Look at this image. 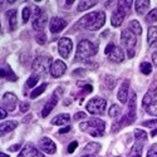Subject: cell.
I'll return each mask as SVG.
<instances>
[{
    "instance_id": "6da1fadb",
    "label": "cell",
    "mask_w": 157,
    "mask_h": 157,
    "mask_svg": "<svg viewBox=\"0 0 157 157\" xmlns=\"http://www.w3.org/2000/svg\"><path fill=\"white\" fill-rule=\"evenodd\" d=\"M136 101H137V96L135 92H131L129 93V99H128V108L127 112L124 113V116L120 121H117L116 123L112 124V132L116 133L126 126L132 124L136 121Z\"/></svg>"
},
{
    "instance_id": "7a4b0ae2",
    "label": "cell",
    "mask_w": 157,
    "mask_h": 157,
    "mask_svg": "<svg viewBox=\"0 0 157 157\" xmlns=\"http://www.w3.org/2000/svg\"><path fill=\"white\" fill-rule=\"evenodd\" d=\"M78 23H79L82 28H86L90 32H96L99 30L106 23V14L103 11L89 13V14L84 15Z\"/></svg>"
},
{
    "instance_id": "3957f363",
    "label": "cell",
    "mask_w": 157,
    "mask_h": 157,
    "mask_svg": "<svg viewBox=\"0 0 157 157\" xmlns=\"http://www.w3.org/2000/svg\"><path fill=\"white\" fill-rule=\"evenodd\" d=\"M98 52V45L90 40H81L78 43V47H77V53H75V57H74V62H79V60H86L88 59L89 57H93L97 54Z\"/></svg>"
},
{
    "instance_id": "277c9868",
    "label": "cell",
    "mask_w": 157,
    "mask_h": 157,
    "mask_svg": "<svg viewBox=\"0 0 157 157\" xmlns=\"http://www.w3.org/2000/svg\"><path fill=\"white\" fill-rule=\"evenodd\" d=\"M79 128L83 131V132H87L93 137H102L104 135L106 123L99 118H90L86 122H82L79 124Z\"/></svg>"
},
{
    "instance_id": "5b68a950",
    "label": "cell",
    "mask_w": 157,
    "mask_h": 157,
    "mask_svg": "<svg viewBox=\"0 0 157 157\" xmlns=\"http://www.w3.org/2000/svg\"><path fill=\"white\" fill-rule=\"evenodd\" d=\"M121 42L126 49L127 57L132 59L136 54V45H137V36L135 33H132L129 29H126L121 34Z\"/></svg>"
},
{
    "instance_id": "8992f818",
    "label": "cell",
    "mask_w": 157,
    "mask_h": 157,
    "mask_svg": "<svg viewBox=\"0 0 157 157\" xmlns=\"http://www.w3.org/2000/svg\"><path fill=\"white\" fill-rule=\"evenodd\" d=\"M53 62V59H52L50 57H45V56H39L36 57L34 60H33V64H32V68L33 71L39 74V75H44L47 74L48 69L52 67V63Z\"/></svg>"
},
{
    "instance_id": "52a82bcc",
    "label": "cell",
    "mask_w": 157,
    "mask_h": 157,
    "mask_svg": "<svg viewBox=\"0 0 157 157\" xmlns=\"http://www.w3.org/2000/svg\"><path fill=\"white\" fill-rule=\"evenodd\" d=\"M107 107V101L101 97H94L87 103V111L92 114H103Z\"/></svg>"
},
{
    "instance_id": "ba28073f",
    "label": "cell",
    "mask_w": 157,
    "mask_h": 157,
    "mask_svg": "<svg viewBox=\"0 0 157 157\" xmlns=\"http://www.w3.org/2000/svg\"><path fill=\"white\" fill-rule=\"evenodd\" d=\"M72 49H73V42L69 38L64 36V38L59 39V42H58V52H59V54H60L62 58H64V59L69 58V54H71Z\"/></svg>"
},
{
    "instance_id": "9c48e42d",
    "label": "cell",
    "mask_w": 157,
    "mask_h": 157,
    "mask_svg": "<svg viewBox=\"0 0 157 157\" xmlns=\"http://www.w3.org/2000/svg\"><path fill=\"white\" fill-rule=\"evenodd\" d=\"M156 97H157V79L153 81V82L150 84L146 94L143 96V99H142V108H147L151 103L155 102L153 99H155Z\"/></svg>"
},
{
    "instance_id": "30bf717a",
    "label": "cell",
    "mask_w": 157,
    "mask_h": 157,
    "mask_svg": "<svg viewBox=\"0 0 157 157\" xmlns=\"http://www.w3.org/2000/svg\"><path fill=\"white\" fill-rule=\"evenodd\" d=\"M65 71H67V64H65L63 60L58 59V60H56L53 64H52L50 75L53 78H60L65 73Z\"/></svg>"
},
{
    "instance_id": "8fae6325",
    "label": "cell",
    "mask_w": 157,
    "mask_h": 157,
    "mask_svg": "<svg viewBox=\"0 0 157 157\" xmlns=\"http://www.w3.org/2000/svg\"><path fill=\"white\" fill-rule=\"evenodd\" d=\"M18 157H44V155L40 153V151H39L34 145L27 143V145L23 147V150L20 151Z\"/></svg>"
},
{
    "instance_id": "7c38bea8",
    "label": "cell",
    "mask_w": 157,
    "mask_h": 157,
    "mask_svg": "<svg viewBox=\"0 0 157 157\" xmlns=\"http://www.w3.org/2000/svg\"><path fill=\"white\" fill-rule=\"evenodd\" d=\"M65 27H67V21L62 18H58V17H54L52 18L50 23H49V29H50V33L53 34H58L59 32H62Z\"/></svg>"
},
{
    "instance_id": "4fadbf2b",
    "label": "cell",
    "mask_w": 157,
    "mask_h": 157,
    "mask_svg": "<svg viewBox=\"0 0 157 157\" xmlns=\"http://www.w3.org/2000/svg\"><path fill=\"white\" fill-rule=\"evenodd\" d=\"M17 102H18V98L14 93H10V92H6L4 96H3V106L5 107L6 111H14L15 107H17Z\"/></svg>"
},
{
    "instance_id": "5bb4252c",
    "label": "cell",
    "mask_w": 157,
    "mask_h": 157,
    "mask_svg": "<svg viewBox=\"0 0 157 157\" xmlns=\"http://www.w3.org/2000/svg\"><path fill=\"white\" fill-rule=\"evenodd\" d=\"M146 142H147L146 140H135L133 147L131 148L128 157H142V150Z\"/></svg>"
},
{
    "instance_id": "9a60e30c",
    "label": "cell",
    "mask_w": 157,
    "mask_h": 157,
    "mask_svg": "<svg viewBox=\"0 0 157 157\" xmlns=\"http://www.w3.org/2000/svg\"><path fill=\"white\" fill-rule=\"evenodd\" d=\"M40 146H42V150L45 152V153H49V155H53L57 152V146L56 143L52 141L49 137H43L42 141H40Z\"/></svg>"
},
{
    "instance_id": "2e32d148",
    "label": "cell",
    "mask_w": 157,
    "mask_h": 157,
    "mask_svg": "<svg viewBox=\"0 0 157 157\" xmlns=\"http://www.w3.org/2000/svg\"><path fill=\"white\" fill-rule=\"evenodd\" d=\"M129 81H124L118 90V93H117V98H118V101L121 103H127L128 101V94H129Z\"/></svg>"
},
{
    "instance_id": "e0dca14e",
    "label": "cell",
    "mask_w": 157,
    "mask_h": 157,
    "mask_svg": "<svg viewBox=\"0 0 157 157\" xmlns=\"http://www.w3.org/2000/svg\"><path fill=\"white\" fill-rule=\"evenodd\" d=\"M47 23H48V15H47V13L43 11V14L40 17L34 19V21H33V29L36 30L38 33L44 32V28H45Z\"/></svg>"
},
{
    "instance_id": "ac0fdd59",
    "label": "cell",
    "mask_w": 157,
    "mask_h": 157,
    "mask_svg": "<svg viewBox=\"0 0 157 157\" xmlns=\"http://www.w3.org/2000/svg\"><path fill=\"white\" fill-rule=\"evenodd\" d=\"M108 59H109V62H113V63H122L124 60V53H123L122 48L116 45L113 48V50L109 53Z\"/></svg>"
},
{
    "instance_id": "d6986e66",
    "label": "cell",
    "mask_w": 157,
    "mask_h": 157,
    "mask_svg": "<svg viewBox=\"0 0 157 157\" xmlns=\"http://www.w3.org/2000/svg\"><path fill=\"white\" fill-rule=\"evenodd\" d=\"M58 103V96L57 94H53L49 99L48 102L45 103V106L43 107V111H42V117H47L52 111H53V108L57 106Z\"/></svg>"
},
{
    "instance_id": "ffe728a7",
    "label": "cell",
    "mask_w": 157,
    "mask_h": 157,
    "mask_svg": "<svg viewBox=\"0 0 157 157\" xmlns=\"http://www.w3.org/2000/svg\"><path fill=\"white\" fill-rule=\"evenodd\" d=\"M148 8H150V2L148 0H137V2H135V10L140 15L146 14V11L148 10Z\"/></svg>"
},
{
    "instance_id": "44dd1931",
    "label": "cell",
    "mask_w": 157,
    "mask_h": 157,
    "mask_svg": "<svg viewBox=\"0 0 157 157\" xmlns=\"http://www.w3.org/2000/svg\"><path fill=\"white\" fill-rule=\"evenodd\" d=\"M132 3L133 2H129V0H126V2H118L117 3V10L120 13H122L123 15H128L131 14V9H132Z\"/></svg>"
},
{
    "instance_id": "7402d4cb",
    "label": "cell",
    "mask_w": 157,
    "mask_h": 157,
    "mask_svg": "<svg viewBox=\"0 0 157 157\" xmlns=\"http://www.w3.org/2000/svg\"><path fill=\"white\" fill-rule=\"evenodd\" d=\"M124 18H126V15H123L122 13H120L118 10L116 9V11L112 14V18H111V24H112V27H114V28L121 27L122 23H123V20H124Z\"/></svg>"
},
{
    "instance_id": "603a6c76",
    "label": "cell",
    "mask_w": 157,
    "mask_h": 157,
    "mask_svg": "<svg viewBox=\"0 0 157 157\" xmlns=\"http://www.w3.org/2000/svg\"><path fill=\"white\" fill-rule=\"evenodd\" d=\"M147 43L150 47H157V27H150L148 28Z\"/></svg>"
},
{
    "instance_id": "cb8c5ba5",
    "label": "cell",
    "mask_w": 157,
    "mask_h": 157,
    "mask_svg": "<svg viewBox=\"0 0 157 157\" xmlns=\"http://www.w3.org/2000/svg\"><path fill=\"white\" fill-rule=\"evenodd\" d=\"M71 121V116L68 113H62V114H58L56 118H53V121H52V124L54 126H64L69 123Z\"/></svg>"
},
{
    "instance_id": "d4e9b609",
    "label": "cell",
    "mask_w": 157,
    "mask_h": 157,
    "mask_svg": "<svg viewBox=\"0 0 157 157\" xmlns=\"http://www.w3.org/2000/svg\"><path fill=\"white\" fill-rule=\"evenodd\" d=\"M18 126V122L17 121H8V122H3L2 126H0V133L3 135H6L8 132H10V131L15 129Z\"/></svg>"
},
{
    "instance_id": "484cf974",
    "label": "cell",
    "mask_w": 157,
    "mask_h": 157,
    "mask_svg": "<svg viewBox=\"0 0 157 157\" xmlns=\"http://www.w3.org/2000/svg\"><path fill=\"white\" fill-rule=\"evenodd\" d=\"M6 17L9 19V28L10 30H15L18 27V23H17V10H9L6 13Z\"/></svg>"
},
{
    "instance_id": "4316f807",
    "label": "cell",
    "mask_w": 157,
    "mask_h": 157,
    "mask_svg": "<svg viewBox=\"0 0 157 157\" xmlns=\"http://www.w3.org/2000/svg\"><path fill=\"white\" fill-rule=\"evenodd\" d=\"M98 2H93V0H87V2H79V4H78L77 6V10L78 11H86L90 8H93L97 5Z\"/></svg>"
},
{
    "instance_id": "83f0119b",
    "label": "cell",
    "mask_w": 157,
    "mask_h": 157,
    "mask_svg": "<svg viewBox=\"0 0 157 157\" xmlns=\"http://www.w3.org/2000/svg\"><path fill=\"white\" fill-rule=\"evenodd\" d=\"M99 150H101V145H99V143L90 142V143H88V145L84 147L83 152H84V153H89V155H94V153H97Z\"/></svg>"
},
{
    "instance_id": "f1b7e54d",
    "label": "cell",
    "mask_w": 157,
    "mask_h": 157,
    "mask_svg": "<svg viewBox=\"0 0 157 157\" xmlns=\"http://www.w3.org/2000/svg\"><path fill=\"white\" fill-rule=\"evenodd\" d=\"M2 78H5V79H8V81H17L18 78H17V75L14 74V72H13L9 67H6V68H3L2 67Z\"/></svg>"
},
{
    "instance_id": "f546056e",
    "label": "cell",
    "mask_w": 157,
    "mask_h": 157,
    "mask_svg": "<svg viewBox=\"0 0 157 157\" xmlns=\"http://www.w3.org/2000/svg\"><path fill=\"white\" fill-rule=\"evenodd\" d=\"M128 29L132 33H135L136 35H140L142 33V27L138 23V20H131L129 24H128Z\"/></svg>"
},
{
    "instance_id": "4dcf8cb0",
    "label": "cell",
    "mask_w": 157,
    "mask_h": 157,
    "mask_svg": "<svg viewBox=\"0 0 157 157\" xmlns=\"http://www.w3.org/2000/svg\"><path fill=\"white\" fill-rule=\"evenodd\" d=\"M39 79H40V75L36 74V73H33V74L29 77V79L27 81V87H28V88L35 87V84L39 82Z\"/></svg>"
},
{
    "instance_id": "1f68e13d",
    "label": "cell",
    "mask_w": 157,
    "mask_h": 157,
    "mask_svg": "<svg viewBox=\"0 0 157 157\" xmlns=\"http://www.w3.org/2000/svg\"><path fill=\"white\" fill-rule=\"evenodd\" d=\"M45 88H47V83H43V84H40L39 87H36L35 89H33V92L30 93V98H36V97H39L40 96L44 90H45Z\"/></svg>"
},
{
    "instance_id": "d6a6232c",
    "label": "cell",
    "mask_w": 157,
    "mask_h": 157,
    "mask_svg": "<svg viewBox=\"0 0 157 157\" xmlns=\"http://www.w3.org/2000/svg\"><path fill=\"white\" fill-rule=\"evenodd\" d=\"M121 113H122V111H121L120 106H117V104H112V107L108 111V116L111 118H116V117H118Z\"/></svg>"
},
{
    "instance_id": "836d02e7",
    "label": "cell",
    "mask_w": 157,
    "mask_h": 157,
    "mask_svg": "<svg viewBox=\"0 0 157 157\" xmlns=\"http://www.w3.org/2000/svg\"><path fill=\"white\" fill-rule=\"evenodd\" d=\"M140 69L145 75H148L152 72V64L148 63V62H142L141 65H140Z\"/></svg>"
},
{
    "instance_id": "e575fe53",
    "label": "cell",
    "mask_w": 157,
    "mask_h": 157,
    "mask_svg": "<svg viewBox=\"0 0 157 157\" xmlns=\"http://www.w3.org/2000/svg\"><path fill=\"white\" fill-rule=\"evenodd\" d=\"M104 84H106V87L108 89H113L114 86H116V78L113 75H106L104 77Z\"/></svg>"
},
{
    "instance_id": "d590c367",
    "label": "cell",
    "mask_w": 157,
    "mask_h": 157,
    "mask_svg": "<svg viewBox=\"0 0 157 157\" xmlns=\"http://www.w3.org/2000/svg\"><path fill=\"white\" fill-rule=\"evenodd\" d=\"M146 21L147 23H155L157 21V9H152L146 15Z\"/></svg>"
},
{
    "instance_id": "8d00e7d4",
    "label": "cell",
    "mask_w": 157,
    "mask_h": 157,
    "mask_svg": "<svg viewBox=\"0 0 157 157\" xmlns=\"http://www.w3.org/2000/svg\"><path fill=\"white\" fill-rule=\"evenodd\" d=\"M135 140H147V133L143 129L136 128L135 129Z\"/></svg>"
},
{
    "instance_id": "74e56055",
    "label": "cell",
    "mask_w": 157,
    "mask_h": 157,
    "mask_svg": "<svg viewBox=\"0 0 157 157\" xmlns=\"http://www.w3.org/2000/svg\"><path fill=\"white\" fill-rule=\"evenodd\" d=\"M35 42H36L38 44L43 45V44L47 42V35H45V33H44V32L36 33V35H35Z\"/></svg>"
},
{
    "instance_id": "f35d334b",
    "label": "cell",
    "mask_w": 157,
    "mask_h": 157,
    "mask_svg": "<svg viewBox=\"0 0 157 157\" xmlns=\"http://www.w3.org/2000/svg\"><path fill=\"white\" fill-rule=\"evenodd\" d=\"M146 111H147V113H148V114L157 117V101H155L153 103H151L150 106L146 108Z\"/></svg>"
},
{
    "instance_id": "ab89813d",
    "label": "cell",
    "mask_w": 157,
    "mask_h": 157,
    "mask_svg": "<svg viewBox=\"0 0 157 157\" xmlns=\"http://www.w3.org/2000/svg\"><path fill=\"white\" fill-rule=\"evenodd\" d=\"M30 9L27 6V8H24L23 9V13H21V18H23V23H28L29 18H30Z\"/></svg>"
},
{
    "instance_id": "60d3db41",
    "label": "cell",
    "mask_w": 157,
    "mask_h": 157,
    "mask_svg": "<svg viewBox=\"0 0 157 157\" xmlns=\"http://www.w3.org/2000/svg\"><path fill=\"white\" fill-rule=\"evenodd\" d=\"M146 157H157V143H153V145L148 148Z\"/></svg>"
},
{
    "instance_id": "b9f144b4",
    "label": "cell",
    "mask_w": 157,
    "mask_h": 157,
    "mask_svg": "<svg viewBox=\"0 0 157 157\" xmlns=\"http://www.w3.org/2000/svg\"><path fill=\"white\" fill-rule=\"evenodd\" d=\"M142 126L143 127H155V126H157V120H150V121H145L142 123Z\"/></svg>"
},
{
    "instance_id": "7bdbcfd3",
    "label": "cell",
    "mask_w": 157,
    "mask_h": 157,
    "mask_svg": "<svg viewBox=\"0 0 157 157\" xmlns=\"http://www.w3.org/2000/svg\"><path fill=\"white\" fill-rule=\"evenodd\" d=\"M78 147V142L77 141H73L69 143V146H68V153H73L75 151V148Z\"/></svg>"
},
{
    "instance_id": "ee69618b",
    "label": "cell",
    "mask_w": 157,
    "mask_h": 157,
    "mask_svg": "<svg viewBox=\"0 0 157 157\" xmlns=\"http://www.w3.org/2000/svg\"><path fill=\"white\" fill-rule=\"evenodd\" d=\"M87 117V114L84 113V112H77L75 114H74V117H73V120L74 121H78V120H84Z\"/></svg>"
},
{
    "instance_id": "f6af8a7d",
    "label": "cell",
    "mask_w": 157,
    "mask_h": 157,
    "mask_svg": "<svg viewBox=\"0 0 157 157\" xmlns=\"http://www.w3.org/2000/svg\"><path fill=\"white\" fill-rule=\"evenodd\" d=\"M84 74H86V69H83V68H78V69L73 71V75L74 77H83Z\"/></svg>"
},
{
    "instance_id": "bcb514c9",
    "label": "cell",
    "mask_w": 157,
    "mask_h": 157,
    "mask_svg": "<svg viewBox=\"0 0 157 157\" xmlns=\"http://www.w3.org/2000/svg\"><path fill=\"white\" fill-rule=\"evenodd\" d=\"M29 103H27V102H21L20 103V112H23V113H25V112H28L29 111Z\"/></svg>"
},
{
    "instance_id": "7dc6e473",
    "label": "cell",
    "mask_w": 157,
    "mask_h": 157,
    "mask_svg": "<svg viewBox=\"0 0 157 157\" xmlns=\"http://www.w3.org/2000/svg\"><path fill=\"white\" fill-rule=\"evenodd\" d=\"M114 47H116V45H114L113 43H109V44L107 45V48H106V49H104V53H106V54H107V57L109 56V53H111V52L113 50V48H114Z\"/></svg>"
},
{
    "instance_id": "c3c4849f",
    "label": "cell",
    "mask_w": 157,
    "mask_h": 157,
    "mask_svg": "<svg viewBox=\"0 0 157 157\" xmlns=\"http://www.w3.org/2000/svg\"><path fill=\"white\" fill-rule=\"evenodd\" d=\"M84 87V89H83V93L84 94H88V93H90L93 90V87L90 86V84H86V86H83Z\"/></svg>"
},
{
    "instance_id": "681fc988",
    "label": "cell",
    "mask_w": 157,
    "mask_h": 157,
    "mask_svg": "<svg viewBox=\"0 0 157 157\" xmlns=\"http://www.w3.org/2000/svg\"><path fill=\"white\" fill-rule=\"evenodd\" d=\"M20 147H21V145H20V143H18V145L10 146V147H9V151H10V152H15V151H18Z\"/></svg>"
},
{
    "instance_id": "f907efd6",
    "label": "cell",
    "mask_w": 157,
    "mask_h": 157,
    "mask_svg": "<svg viewBox=\"0 0 157 157\" xmlns=\"http://www.w3.org/2000/svg\"><path fill=\"white\" fill-rule=\"evenodd\" d=\"M72 129V127L71 126H67V127H64V128H62L60 131H59V132L58 133H60V135H63V133H67V132H69V131Z\"/></svg>"
},
{
    "instance_id": "816d5d0a",
    "label": "cell",
    "mask_w": 157,
    "mask_h": 157,
    "mask_svg": "<svg viewBox=\"0 0 157 157\" xmlns=\"http://www.w3.org/2000/svg\"><path fill=\"white\" fill-rule=\"evenodd\" d=\"M8 116V113H6V111L5 109H3V107L0 108V118H2V121L5 118V117Z\"/></svg>"
},
{
    "instance_id": "f5cc1de1",
    "label": "cell",
    "mask_w": 157,
    "mask_h": 157,
    "mask_svg": "<svg viewBox=\"0 0 157 157\" xmlns=\"http://www.w3.org/2000/svg\"><path fill=\"white\" fill-rule=\"evenodd\" d=\"M152 62H153L155 67H157V52H155V53L152 54Z\"/></svg>"
},
{
    "instance_id": "db71d44e",
    "label": "cell",
    "mask_w": 157,
    "mask_h": 157,
    "mask_svg": "<svg viewBox=\"0 0 157 157\" xmlns=\"http://www.w3.org/2000/svg\"><path fill=\"white\" fill-rule=\"evenodd\" d=\"M151 136H152V137H155V136H157V128L152 131V133H151Z\"/></svg>"
},
{
    "instance_id": "11a10c76",
    "label": "cell",
    "mask_w": 157,
    "mask_h": 157,
    "mask_svg": "<svg viewBox=\"0 0 157 157\" xmlns=\"http://www.w3.org/2000/svg\"><path fill=\"white\" fill-rule=\"evenodd\" d=\"M74 2H73V0H67V2H65V4H67V5H72Z\"/></svg>"
},
{
    "instance_id": "9f6ffc18",
    "label": "cell",
    "mask_w": 157,
    "mask_h": 157,
    "mask_svg": "<svg viewBox=\"0 0 157 157\" xmlns=\"http://www.w3.org/2000/svg\"><path fill=\"white\" fill-rule=\"evenodd\" d=\"M82 157H94V155H89V153H84Z\"/></svg>"
},
{
    "instance_id": "6f0895ef",
    "label": "cell",
    "mask_w": 157,
    "mask_h": 157,
    "mask_svg": "<svg viewBox=\"0 0 157 157\" xmlns=\"http://www.w3.org/2000/svg\"><path fill=\"white\" fill-rule=\"evenodd\" d=\"M0 157H9L6 153H4V152H2V153H0Z\"/></svg>"
},
{
    "instance_id": "680465c9",
    "label": "cell",
    "mask_w": 157,
    "mask_h": 157,
    "mask_svg": "<svg viewBox=\"0 0 157 157\" xmlns=\"http://www.w3.org/2000/svg\"><path fill=\"white\" fill-rule=\"evenodd\" d=\"M116 157H120V156H116Z\"/></svg>"
}]
</instances>
